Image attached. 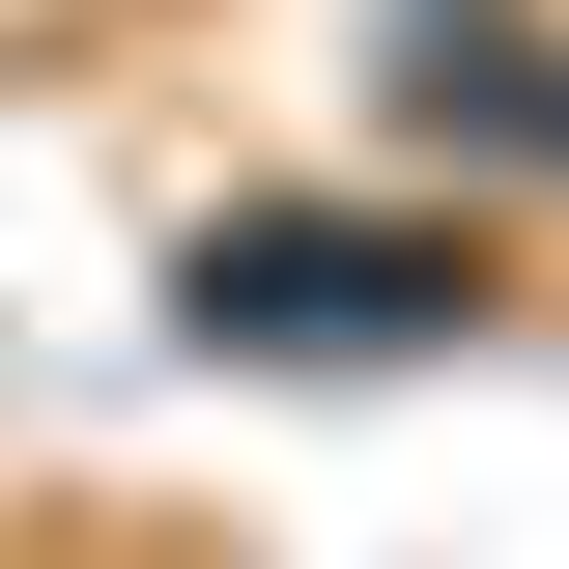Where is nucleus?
I'll return each instance as SVG.
<instances>
[{"label": "nucleus", "mask_w": 569, "mask_h": 569, "mask_svg": "<svg viewBox=\"0 0 569 569\" xmlns=\"http://www.w3.org/2000/svg\"><path fill=\"white\" fill-rule=\"evenodd\" d=\"M485 284V228L456 257H370V228H200V313H456Z\"/></svg>", "instance_id": "obj_1"}]
</instances>
